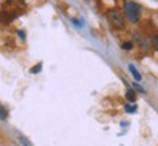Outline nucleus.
I'll return each instance as SVG.
<instances>
[{
  "label": "nucleus",
  "mask_w": 158,
  "mask_h": 146,
  "mask_svg": "<svg viewBox=\"0 0 158 146\" xmlns=\"http://www.w3.org/2000/svg\"><path fill=\"white\" fill-rule=\"evenodd\" d=\"M18 35H19L22 39H25V32H23V31H18Z\"/></svg>",
  "instance_id": "4468645a"
},
{
  "label": "nucleus",
  "mask_w": 158,
  "mask_h": 146,
  "mask_svg": "<svg viewBox=\"0 0 158 146\" xmlns=\"http://www.w3.org/2000/svg\"><path fill=\"white\" fill-rule=\"evenodd\" d=\"M151 44L154 45V48L158 50V35H152V38H151Z\"/></svg>",
  "instance_id": "9b49d317"
},
{
  "label": "nucleus",
  "mask_w": 158,
  "mask_h": 146,
  "mask_svg": "<svg viewBox=\"0 0 158 146\" xmlns=\"http://www.w3.org/2000/svg\"><path fill=\"white\" fill-rule=\"evenodd\" d=\"M15 16H16V15H13V13H10V12L2 10L0 12V22L5 23V25H7V23H10L12 21H13V18Z\"/></svg>",
  "instance_id": "7ed1b4c3"
},
{
  "label": "nucleus",
  "mask_w": 158,
  "mask_h": 146,
  "mask_svg": "<svg viewBox=\"0 0 158 146\" xmlns=\"http://www.w3.org/2000/svg\"><path fill=\"white\" fill-rule=\"evenodd\" d=\"M123 10H124L126 18L132 23L139 22V18H141V7H139V5H136L133 2H126L123 6Z\"/></svg>",
  "instance_id": "f257e3e1"
},
{
  "label": "nucleus",
  "mask_w": 158,
  "mask_h": 146,
  "mask_svg": "<svg viewBox=\"0 0 158 146\" xmlns=\"http://www.w3.org/2000/svg\"><path fill=\"white\" fill-rule=\"evenodd\" d=\"M136 110H138L136 104H133V105H129V104H126V105H124V111H126V112H136Z\"/></svg>",
  "instance_id": "1a4fd4ad"
},
{
  "label": "nucleus",
  "mask_w": 158,
  "mask_h": 146,
  "mask_svg": "<svg viewBox=\"0 0 158 146\" xmlns=\"http://www.w3.org/2000/svg\"><path fill=\"white\" fill-rule=\"evenodd\" d=\"M122 48L126 51H130L133 48V43L132 41H124V43H122Z\"/></svg>",
  "instance_id": "6e6552de"
},
{
  "label": "nucleus",
  "mask_w": 158,
  "mask_h": 146,
  "mask_svg": "<svg viewBox=\"0 0 158 146\" xmlns=\"http://www.w3.org/2000/svg\"><path fill=\"white\" fill-rule=\"evenodd\" d=\"M107 19L108 22L111 23V26H114L116 29H124L126 28V22H124L122 13L117 9H110L107 12Z\"/></svg>",
  "instance_id": "f03ea898"
},
{
  "label": "nucleus",
  "mask_w": 158,
  "mask_h": 146,
  "mask_svg": "<svg viewBox=\"0 0 158 146\" xmlns=\"http://www.w3.org/2000/svg\"><path fill=\"white\" fill-rule=\"evenodd\" d=\"M126 99L129 102H136V92L133 89H127L126 91Z\"/></svg>",
  "instance_id": "423d86ee"
},
{
  "label": "nucleus",
  "mask_w": 158,
  "mask_h": 146,
  "mask_svg": "<svg viewBox=\"0 0 158 146\" xmlns=\"http://www.w3.org/2000/svg\"><path fill=\"white\" fill-rule=\"evenodd\" d=\"M133 88H135V91H139L141 94H145V89H143V88H142L138 82H135V83H133Z\"/></svg>",
  "instance_id": "f8f14e48"
},
{
  "label": "nucleus",
  "mask_w": 158,
  "mask_h": 146,
  "mask_svg": "<svg viewBox=\"0 0 158 146\" xmlns=\"http://www.w3.org/2000/svg\"><path fill=\"white\" fill-rule=\"evenodd\" d=\"M18 140H19V143H21L22 146H34L32 143H31V142L28 140V137H25L23 135H19V136H18Z\"/></svg>",
  "instance_id": "0eeeda50"
},
{
  "label": "nucleus",
  "mask_w": 158,
  "mask_h": 146,
  "mask_svg": "<svg viewBox=\"0 0 158 146\" xmlns=\"http://www.w3.org/2000/svg\"><path fill=\"white\" fill-rule=\"evenodd\" d=\"M129 70H130V73H132V76L135 78V80L138 82V83H139V82L142 80V75L138 72V69H136L133 64H129Z\"/></svg>",
  "instance_id": "39448f33"
},
{
  "label": "nucleus",
  "mask_w": 158,
  "mask_h": 146,
  "mask_svg": "<svg viewBox=\"0 0 158 146\" xmlns=\"http://www.w3.org/2000/svg\"><path fill=\"white\" fill-rule=\"evenodd\" d=\"M6 118H7V111H6V108L0 105V120H6Z\"/></svg>",
  "instance_id": "9d476101"
},
{
  "label": "nucleus",
  "mask_w": 158,
  "mask_h": 146,
  "mask_svg": "<svg viewBox=\"0 0 158 146\" xmlns=\"http://www.w3.org/2000/svg\"><path fill=\"white\" fill-rule=\"evenodd\" d=\"M41 67H43V64H41V63H38L37 66H34V67L31 69V73H38L40 70H41Z\"/></svg>",
  "instance_id": "ddd939ff"
},
{
  "label": "nucleus",
  "mask_w": 158,
  "mask_h": 146,
  "mask_svg": "<svg viewBox=\"0 0 158 146\" xmlns=\"http://www.w3.org/2000/svg\"><path fill=\"white\" fill-rule=\"evenodd\" d=\"M133 37H135V39H138L139 45H141L143 50H147L148 47H149V45H148V41H145V38H143V37H142L139 32H133Z\"/></svg>",
  "instance_id": "20e7f679"
}]
</instances>
